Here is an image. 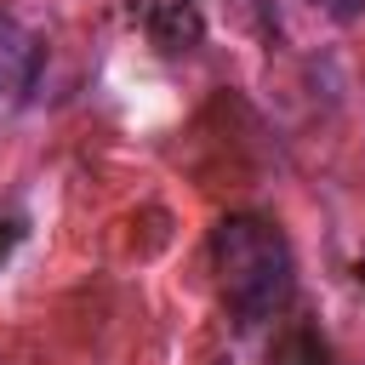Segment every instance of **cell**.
Instances as JSON below:
<instances>
[{"mask_svg": "<svg viewBox=\"0 0 365 365\" xmlns=\"http://www.w3.org/2000/svg\"><path fill=\"white\" fill-rule=\"evenodd\" d=\"M325 17H336V23H354V17H365V0H314Z\"/></svg>", "mask_w": 365, "mask_h": 365, "instance_id": "cell-4", "label": "cell"}, {"mask_svg": "<svg viewBox=\"0 0 365 365\" xmlns=\"http://www.w3.org/2000/svg\"><path fill=\"white\" fill-rule=\"evenodd\" d=\"M34 68H40L34 40L0 11V91H29L34 86Z\"/></svg>", "mask_w": 365, "mask_h": 365, "instance_id": "cell-2", "label": "cell"}, {"mask_svg": "<svg viewBox=\"0 0 365 365\" xmlns=\"http://www.w3.org/2000/svg\"><path fill=\"white\" fill-rule=\"evenodd\" d=\"M148 34H154L160 51H188V46H200L205 29H200V11L188 0H160L148 11Z\"/></svg>", "mask_w": 365, "mask_h": 365, "instance_id": "cell-3", "label": "cell"}, {"mask_svg": "<svg viewBox=\"0 0 365 365\" xmlns=\"http://www.w3.org/2000/svg\"><path fill=\"white\" fill-rule=\"evenodd\" d=\"M217 268H222V285H228V308L240 325H262L285 291H291V251L285 240L257 222V217H228L217 228Z\"/></svg>", "mask_w": 365, "mask_h": 365, "instance_id": "cell-1", "label": "cell"}]
</instances>
